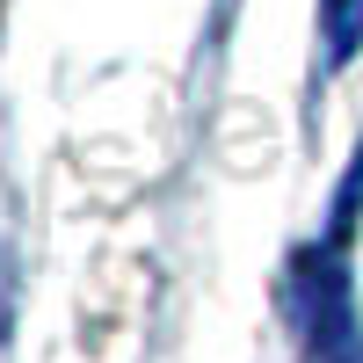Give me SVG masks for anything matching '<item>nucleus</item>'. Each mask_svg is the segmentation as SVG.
I'll return each mask as SVG.
<instances>
[{"label":"nucleus","instance_id":"obj_1","mask_svg":"<svg viewBox=\"0 0 363 363\" xmlns=\"http://www.w3.org/2000/svg\"><path fill=\"white\" fill-rule=\"evenodd\" d=\"M306 363H363V335L342 306V291L327 298V313L313 320V342H306Z\"/></svg>","mask_w":363,"mask_h":363}]
</instances>
